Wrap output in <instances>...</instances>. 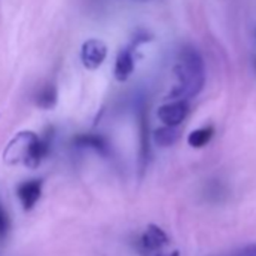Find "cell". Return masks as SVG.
<instances>
[{
  "label": "cell",
  "instance_id": "cell-1",
  "mask_svg": "<svg viewBox=\"0 0 256 256\" xmlns=\"http://www.w3.org/2000/svg\"><path fill=\"white\" fill-rule=\"evenodd\" d=\"M178 84L170 92L175 100H187L196 96L205 83V66L202 56L194 47H184L180 53L178 64L175 66Z\"/></svg>",
  "mask_w": 256,
  "mask_h": 256
},
{
  "label": "cell",
  "instance_id": "cell-2",
  "mask_svg": "<svg viewBox=\"0 0 256 256\" xmlns=\"http://www.w3.org/2000/svg\"><path fill=\"white\" fill-rule=\"evenodd\" d=\"M48 152V142L32 132L18 133L5 150V160L11 164L23 163L28 168H38Z\"/></svg>",
  "mask_w": 256,
  "mask_h": 256
},
{
  "label": "cell",
  "instance_id": "cell-8",
  "mask_svg": "<svg viewBox=\"0 0 256 256\" xmlns=\"http://www.w3.org/2000/svg\"><path fill=\"white\" fill-rule=\"evenodd\" d=\"M76 145L82 146V148H92L96 152L106 154L108 151V145L106 142L104 138L98 136V134H80L76 138Z\"/></svg>",
  "mask_w": 256,
  "mask_h": 256
},
{
  "label": "cell",
  "instance_id": "cell-13",
  "mask_svg": "<svg viewBox=\"0 0 256 256\" xmlns=\"http://www.w3.org/2000/svg\"><path fill=\"white\" fill-rule=\"evenodd\" d=\"M238 256H256V244H250V246L244 247L238 253Z\"/></svg>",
  "mask_w": 256,
  "mask_h": 256
},
{
  "label": "cell",
  "instance_id": "cell-14",
  "mask_svg": "<svg viewBox=\"0 0 256 256\" xmlns=\"http://www.w3.org/2000/svg\"><path fill=\"white\" fill-rule=\"evenodd\" d=\"M157 256H180V254H178V252H172L169 254H157Z\"/></svg>",
  "mask_w": 256,
  "mask_h": 256
},
{
  "label": "cell",
  "instance_id": "cell-9",
  "mask_svg": "<svg viewBox=\"0 0 256 256\" xmlns=\"http://www.w3.org/2000/svg\"><path fill=\"white\" fill-rule=\"evenodd\" d=\"M180 138V132L176 130V126H170V125H166V126H162L158 130L154 132V142L156 145L158 146H170L174 145Z\"/></svg>",
  "mask_w": 256,
  "mask_h": 256
},
{
  "label": "cell",
  "instance_id": "cell-12",
  "mask_svg": "<svg viewBox=\"0 0 256 256\" xmlns=\"http://www.w3.org/2000/svg\"><path fill=\"white\" fill-rule=\"evenodd\" d=\"M8 226H10V218L6 216L5 210L2 208V205H0V235L6 232Z\"/></svg>",
  "mask_w": 256,
  "mask_h": 256
},
{
  "label": "cell",
  "instance_id": "cell-10",
  "mask_svg": "<svg viewBox=\"0 0 256 256\" xmlns=\"http://www.w3.org/2000/svg\"><path fill=\"white\" fill-rule=\"evenodd\" d=\"M214 136V128L211 125L208 126H204V128H199V130H194L188 134V145L193 146V148H202L205 146Z\"/></svg>",
  "mask_w": 256,
  "mask_h": 256
},
{
  "label": "cell",
  "instance_id": "cell-16",
  "mask_svg": "<svg viewBox=\"0 0 256 256\" xmlns=\"http://www.w3.org/2000/svg\"><path fill=\"white\" fill-rule=\"evenodd\" d=\"M236 256H238V254H236Z\"/></svg>",
  "mask_w": 256,
  "mask_h": 256
},
{
  "label": "cell",
  "instance_id": "cell-5",
  "mask_svg": "<svg viewBox=\"0 0 256 256\" xmlns=\"http://www.w3.org/2000/svg\"><path fill=\"white\" fill-rule=\"evenodd\" d=\"M188 114V104L186 100H176L174 102L164 104L158 108L157 116L164 125L178 126Z\"/></svg>",
  "mask_w": 256,
  "mask_h": 256
},
{
  "label": "cell",
  "instance_id": "cell-7",
  "mask_svg": "<svg viewBox=\"0 0 256 256\" xmlns=\"http://www.w3.org/2000/svg\"><path fill=\"white\" fill-rule=\"evenodd\" d=\"M134 70V59L130 50H122L118 58H116V64H114V77L119 82H125L128 77L132 76Z\"/></svg>",
  "mask_w": 256,
  "mask_h": 256
},
{
  "label": "cell",
  "instance_id": "cell-4",
  "mask_svg": "<svg viewBox=\"0 0 256 256\" xmlns=\"http://www.w3.org/2000/svg\"><path fill=\"white\" fill-rule=\"evenodd\" d=\"M107 56V46L101 40H88L82 46V62L88 70H96L102 65Z\"/></svg>",
  "mask_w": 256,
  "mask_h": 256
},
{
  "label": "cell",
  "instance_id": "cell-15",
  "mask_svg": "<svg viewBox=\"0 0 256 256\" xmlns=\"http://www.w3.org/2000/svg\"><path fill=\"white\" fill-rule=\"evenodd\" d=\"M254 35H256V32H254Z\"/></svg>",
  "mask_w": 256,
  "mask_h": 256
},
{
  "label": "cell",
  "instance_id": "cell-6",
  "mask_svg": "<svg viewBox=\"0 0 256 256\" xmlns=\"http://www.w3.org/2000/svg\"><path fill=\"white\" fill-rule=\"evenodd\" d=\"M41 193H42V181L41 180L24 181L17 188V196L26 211H30L36 205V202L41 198Z\"/></svg>",
  "mask_w": 256,
  "mask_h": 256
},
{
  "label": "cell",
  "instance_id": "cell-3",
  "mask_svg": "<svg viewBox=\"0 0 256 256\" xmlns=\"http://www.w3.org/2000/svg\"><path fill=\"white\" fill-rule=\"evenodd\" d=\"M168 242H169V238L166 232L156 224H150L146 230L138 240V250L144 256H150L151 253L163 248Z\"/></svg>",
  "mask_w": 256,
  "mask_h": 256
},
{
  "label": "cell",
  "instance_id": "cell-11",
  "mask_svg": "<svg viewBox=\"0 0 256 256\" xmlns=\"http://www.w3.org/2000/svg\"><path fill=\"white\" fill-rule=\"evenodd\" d=\"M56 100H58V94H56V89L53 86L42 88L36 96V102L42 108H52L56 104Z\"/></svg>",
  "mask_w": 256,
  "mask_h": 256
}]
</instances>
